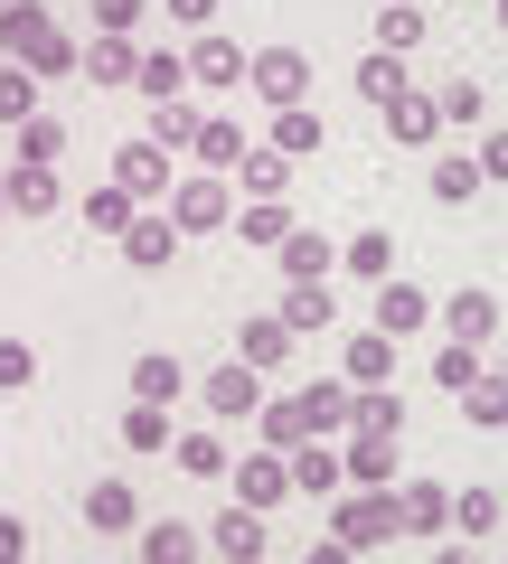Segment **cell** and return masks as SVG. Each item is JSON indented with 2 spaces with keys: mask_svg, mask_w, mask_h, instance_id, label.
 <instances>
[{
  "mask_svg": "<svg viewBox=\"0 0 508 564\" xmlns=\"http://www.w3.org/2000/svg\"><path fill=\"white\" fill-rule=\"evenodd\" d=\"M39 386V348L29 339H0V395H29Z\"/></svg>",
  "mask_w": 508,
  "mask_h": 564,
  "instance_id": "cell-46",
  "label": "cell"
},
{
  "mask_svg": "<svg viewBox=\"0 0 508 564\" xmlns=\"http://www.w3.org/2000/svg\"><path fill=\"white\" fill-rule=\"evenodd\" d=\"M236 188H245V198H283V188H292V161L273 151V141H255V151L236 161Z\"/></svg>",
  "mask_w": 508,
  "mask_h": 564,
  "instance_id": "cell-30",
  "label": "cell"
},
{
  "mask_svg": "<svg viewBox=\"0 0 508 564\" xmlns=\"http://www.w3.org/2000/svg\"><path fill=\"white\" fill-rule=\"evenodd\" d=\"M207 545H217V564H264V508H226V518H207Z\"/></svg>",
  "mask_w": 508,
  "mask_h": 564,
  "instance_id": "cell-10",
  "label": "cell"
},
{
  "mask_svg": "<svg viewBox=\"0 0 508 564\" xmlns=\"http://www.w3.org/2000/svg\"><path fill=\"white\" fill-rule=\"evenodd\" d=\"M198 132H207V113L188 95H170V104H151V141H161L170 161H180V151H198Z\"/></svg>",
  "mask_w": 508,
  "mask_h": 564,
  "instance_id": "cell-26",
  "label": "cell"
},
{
  "mask_svg": "<svg viewBox=\"0 0 508 564\" xmlns=\"http://www.w3.org/2000/svg\"><path fill=\"white\" fill-rule=\"evenodd\" d=\"M348 395H358V386H302V395H292V404H302V423H311V433H348Z\"/></svg>",
  "mask_w": 508,
  "mask_h": 564,
  "instance_id": "cell-34",
  "label": "cell"
},
{
  "mask_svg": "<svg viewBox=\"0 0 508 564\" xmlns=\"http://www.w3.org/2000/svg\"><path fill=\"white\" fill-rule=\"evenodd\" d=\"M264 395H273V386L255 377V367H245V358L207 377V414H217V423H245V414H255V404H264Z\"/></svg>",
  "mask_w": 508,
  "mask_h": 564,
  "instance_id": "cell-15",
  "label": "cell"
},
{
  "mask_svg": "<svg viewBox=\"0 0 508 564\" xmlns=\"http://www.w3.org/2000/svg\"><path fill=\"white\" fill-rule=\"evenodd\" d=\"M273 151H283V161L321 151V113H311V104H283V113H273Z\"/></svg>",
  "mask_w": 508,
  "mask_h": 564,
  "instance_id": "cell-38",
  "label": "cell"
},
{
  "mask_svg": "<svg viewBox=\"0 0 508 564\" xmlns=\"http://www.w3.org/2000/svg\"><path fill=\"white\" fill-rule=\"evenodd\" d=\"M339 470H348V489H396V443H377V433H348Z\"/></svg>",
  "mask_w": 508,
  "mask_h": 564,
  "instance_id": "cell-22",
  "label": "cell"
},
{
  "mask_svg": "<svg viewBox=\"0 0 508 564\" xmlns=\"http://www.w3.org/2000/svg\"><path fill=\"white\" fill-rule=\"evenodd\" d=\"M85 527H95V536H132V527H142L132 480H95V489H85Z\"/></svg>",
  "mask_w": 508,
  "mask_h": 564,
  "instance_id": "cell-17",
  "label": "cell"
},
{
  "mask_svg": "<svg viewBox=\"0 0 508 564\" xmlns=\"http://www.w3.org/2000/svg\"><path fill=\"white\" fill-rule=\"evenodd\" d=\"M132 217H142V198H132V188H114V180H104V188H85V226H104V236H122Z\"/></svg>",
  "mask_w": 508,
  "mask_h": 564,
  "instance_id": "cell-39",
  "label": "cell"
},
{
  "mask_svg": "<svg viewBox=\"0 0 508 564\" xmlns=\"http://www.w3.org/2000/svg\"><path fill=\"white\" fill-rule=\"evenodd\" d=\"M348 433H377V443H396V433H406V404H396V386H358V395H348Z\"/></svg>",
  "mask_w": 508,
  "mask_h": 564,
  "instance_id": "cell-23",
  "label": "cell"
},
{
  "mask_svg": "<svg viewBox=\"0 0 508 564\" xmlns=\"http://www.w3.org/2000/svg\"><path fill=\"white\" fill-rule=\"evenodd\" d=\"M302 564H358V545H348V536H321V545H311Z\"/></svg>",
  "mask_w": 508,
  "mask_h": 564,
  "instance_id": "cell-53",
  "label": "cell"
},
{
  "mask_svg": "<svg viewBox=\"0 0 508 564\" xmlns=\"http://www.w3.org/2000/svg\"><path fill=\"white\" fill-rule=\"evenodd\" d=\"M114 245H122V263H132V273H161V263L180 254V217H151V207H142V217L122 226Z\"/></svg>",
  "mask_w": 508,
  "mask_h": 564,
  "instance_id": "cell-9",
  "label": "cell"
},
{
  "mask_svg": "<svg viewBox=\"0 0 508 564\" xmlns=\"http://www.w3.org/2000/svg\"><path fill=\"white\" fill-rule=\"evenodd\" d=\"M226 207H236V198H226L217 170H188V180L170 188V217H180V236H198V226H226Z\"/></svg>",
  "mask_w": 508,
  "mask_h": 564,
  "instance_id": "cell-6",
  "label": "cell"
},
{
  "mask_svg": "<svg viewBox=\"0 0 508 564\" xmlns=\"http://www.w3.org/2000/svg\"><path fill=\"white\" fill-rule=\"evenodd\" d=\"M188 386V367L170 358V348H151V358H132V404H170Z\"/></svg>",
  "mask_w": 508,
  "mask_h": 564,
  "instance_id": "cell-32",
  "label": "cell"
},
{
  "mask_svg": "<svg viewBox=\"0 0 508 564\" xmlns=\"http://www.w3.org/2000/svg\"><path fill=\"white\" fill-rule=\"evenodd\" d=\"M471 188H480V151H443V161H433V198L462 207Z\"/></svg>",
  "mask_w": 508,
  "mask_h": 564,
  "instance_id": "cell-40",
  "label": "cell"
},
{
  "mask_svg": "<svg viewBox=\"0 0 508 564\" xmlns=\"http://www.w3.org/2000/svg\"><path fill=\"white\" fill-rule=\"evenodd\" d=\"M188 85H207V95L245 85V47H236V39H217V29H198V39H188Z\"/></svg>",
  "mask_w": 508,
  "mask_h": 564,
  "instance_id": "cell-12",
  "label": "cell"
},
{
  "mask_svg": "<svg viewBox=\"0 0 508 564\" xmlns=\"http://www.w3.org/2000/svg\"><path fill=\"white\" fill-rule=\"evenodd\" d=\"M499 518H508L499 489H452V527H462V536H489Z\"/></svg>",
  "mask_w": 508,
  "mask_h": 564,
  "instance_id": "cell-41",
  "label": "cell"
},
{
  "mask_svg": "<svg viewBox=\"0 0 508 564\" xmlns=\"http://www.w3.org/2000/svg\"><path fill=\"white\" fill-rule=\"evenodd\" d=\"M329 536H348L358 555H367V545H396V536H406L396 489H339V499H329Z\"/></svg>",
  "mask_w": 508,
  "mask_h": 564,
  "instance_id": "cell-1",
  "label": "cell"
},
{
  "mask_svg": "<svg viewBox=\"0 0 508 564\" xmlns=\"http://www.w3.org/2000/svg\"><path fill=\"white\" fill-rule=\"evenodd\" d=\"M236 358L255 367V377H283V358H292V329H283V311H245V329H236Z\"/></svg>",
  "mask_w": 508,
  "mask_h": 564,
  "instance_id": "cell-7",
  "label": "cell"
},
{
  "mask_svg": "<svg viewBox=\"0 0 508 564\" xmlns=\"http://www.w3.org/2000/svg\"><path fill=\"white\" fill-rule=\"evenodd\" d=\"M76 76H85V85H132V76H142V47L114 39V29H95V47L76 57Z\"/></svg>",
  "mask_w": 508,
  "mask_h": 564,
  "instance_id": "cell-18",
  "label": "cell"
},
{
  "mask_svg": "<svg viewBox=\"0 0 508 564\" xmlns=\"http://www.w3.org/2000/svg\"><path fill=\"white\" fill-rule=\"evenodd\" d=\"M480 180H508V132H489V141H480Z\"/></svg>",
  "mask_w": 508,
  "mask_h": 564,
  "instance_id": "cell-52",
  "label": "cell"
},
{
  "mask_svg": "<svg viewBox=\"0 0 508 564\" xmlns=\"http://www.w3.org/2000/svg\"><path fill=\"white\" fill-rule=\"evenodd\" d=\"M161 10H170V20H180V29H188V39H198V29H207V20H217V0H161Z\"/></svg>",
  "mask_w": 508,
  "mask_h": 564,
  "instance_id": "cell-51",
  "label": "cell"
},
{
  "mask_svg": "<svg viewBox=\"0 0 508 564\" xmlns=\"http://www.w3.org/2000/svg\"><path fill=\"white\" fill-rule=\"evenodd\" d=\"M142 564H207V536L188 518H161V527H142Z\"/></svg>",
  "mask_w": 508,
  "mask_h": 564,
  "instance_id": "cell-25",
  "label": "cell"
},
{
  "mask_svg": "<svg viewBox=\"0 0 508 564\" xmlns=\"http://www.w3.org/2000/svg\"><path fill=\"white\" fill-rule=\"evenodd\" d=\"M273 311H283L292 339H311V329H329V311H339V302H329V282H283V302H273Z\"/></svg>",
  "mask_w": 508,
  "mask_h": 564,
  "instance_id": "cell-29",
  "label": "cell"
},
{
  "mask_svg": "<svg viewBox=\"0 0 508 564\" xmlns=\"http://www.w3.org/2000/svg\"><path fill=\"white\" fill-rule=\"evenodd\" d=\"M499 29H508V0H499Z\"/></svg>",
  "mask_w": 508,
  "mask_h": 564,
  "instance_id": "cell-56",
  "label": "cell"
},
{
  "mask_svg": "<svg viewBox=\"0 0 508 564\" xmlns=\"http://www.w3.org/2000/svg\"><path fill=\"white\" fill-rule=\"evenodd\" d=\"M339 489H348L339 452H329V433H311V443L292 452V499H339Z\"/></svg>",
  "mask_w": 508,
  "mask_h": 564,
  "instance_id": "cell-14",
  "label": "cell"
},
{
  "mask_svg": "<svg viewBox=\"0 0 508 564\" xmlns=\"http://www.w3.org/2000/svg\"><path fill=\"white\" fill-rule=\"evenodd\" d=\"M0 217H10V198H0Z\"/></svg>",
  "mask_w": 508,
  "mask_h": 564,
  "instance_id": "cell-57",
  "label": "cell"
},
{
  "mask_svg": "<svg viewBox=\"0 0 508 564\" xmlns=\"http://www.w3.org/2000/svg\"><path fill=\"white\" fill-rule=\"evenodd\" d=\"M339 273L348 282H387L396 273V236H387V226H358V236L339 245Z\"/></svg>",
  "mask_w": 508,
  "mask_h": 564,
  "instance_id": "cell-21",
  "label": "cell"
},
{
  "mask_svg": "<svg viewBox=\"0 0 508 564\" xmlns=\"http://www.w3.org/2000/svg\"><path fill=\"white\" fill-rule=\"evenodd\" d=\"M433 377L462 395V386H480V348H462V339H443V358H433Z\"/></svg>",
  "mask_w": 508,
  "mask_h": 564,
  "instance_id": "cell-47",
  "label": "cell"
},
{
  "mask_svg": "<svg viewBox=\"0 0 508 564\" xmlns=\"http://www.w3.org/2000/svg\"><path fill=\"white\" fill-rule=\"evenodd\" d=\"M499 377H508V348H499Z\"/></svg>",
  "mask_w": 508,
  "mask_h": 564,
  "instance_id": "cell-55",
  "label": "cell"
},
{
  "mask_svg": "<svg viewBox=\"0 0 508 564\" xmlns=\"http://www.w3.org/2000/svg\"><path fill=\"white\" fill-rule=\"evenodd\" d=\"M245 85H255V95L283 113V104L311 95V66H302V47H255V57H245Z\"/></svg>",
  "mask_w": 508,
  "mask_h": 564,
  "instance_id": "cell-3",
  "label": "cell"
},
{
  "mask_svg": "<svg viewBox=\"0 0 508 564\" xmlns=\"http://www.w3.org/2000/svg\"><path fill=\"white\" fill-rule=\"evenodd\" d=\"M443 329H452L462 348H489V339H499V302L471 282V292H452V302H443Z\"/></svg>",
  "mask_w": 508,
  "mask_h": 564,
  "instance_id": "cell-19",
  "label": "cell"
},
{
  "mask_svg": "<svg viewBox=\"0 0 508 564\" xmlns=\"http://www.w3.org/2000/svg\"><path fill=\"white\" fill-rule=\"evenodd\" d=\"M57 151H66V122H57V113L39 104V113L20 122V161H47V170H57Z\"/></svg>",
  "mask_w": 508,
  "mask_h": 564,
  "instance_id": "cell-43",
  "label": "cell"
},
{
  "mask_svg": "<svg viewBox=\"0 0 508 564\" xmlns=\"http://www.w3.org/2000/svg\"><path fill=\"white\" fill-rule=\"evenodd\" d=\"M47 39H57V29H47L39 0H0V57H10V66H39Z\"/></svg>",
  "mask_w": 508,
  "mask_h": 564,
  "instance_id": "cell-13",
  "label": "cell"
},
{
  "mask_svg": "<svg viewBox=\"0 0 508 564\" xmlns=\"http://www.w3.org/2000/svg\"><path fill=\"white\" fill-rule=\"evenodd\" d=\"M377 113H387V132L406 141V151H424V141L443 132V104H433V95H414V85H406V95H387Z\"/></svg>",
  "mask_w": 508,
  "mask_h": 564,
  "instance_id": "cell-20",
  "label": "cell"
},
{
  "mask_svg": "<svg viewBox=\"0 0 508 564\" xmlns=\"http://www.w3.org/2000/svg\"><path fill=\"white\" fill-rule=\"evenodd\" d=\"M142 10H151V0H95V29H114V39H132V29H142Z\"/></svg>",
  "mask_w": 508,
  "mask_h": 564,
  "instance_id": "cell-49",
  "label": "cell"
},
{
  "mask_svg": "<svg viewBox=\"0 0 508 564\" xmlns=\"http://www.w3.org/2000/svg\"><path fill=\"white\" fill-rule=\"evenodd\" d=\"M377 47H387V57H414V47H424V10H414V0H377Z\"/></svg>",
  "mask_w": 508,
  "mask_h": 564,
  "instance_id": "cell-33",
  "label": "cell"
},
{
  "mask_svg": "<svg viewBox=\"0 0 508 564\" xmlns=\"http://www.w3.org/2000/svg\"><path fill=\"white\" fill-rule=\"evenodd\" d=\"M236 236L255 245V254H273V245L292 236V207H283V198H245V207H236Z\"/></svg>",
  "mask_w": 508,
  "mask_h": 564,
  "instance_id": "cell-31",
  "label": "cell"
},
{
  "mask_svg": "<svg viewBox=\"0 0 508 564\" xmlns=\"http://www.w3.org/2000/svg\"><path fill=\"white\" fill-rule=\"evenodd\" d=\"M255 443H264V452H302V443H311L302 404H292V395H264V404H255Z\"/></svg>",
  "mask_w": 508,
  "mask_h": 564,
  "instance_id": "cell-27",
  "label": "cell"
},
{
  "mask_svg": "<svg viewBox=\"0 0 508 564\" xmlns=\"http://www.w3.org/2000/svg\"><path fill=\"white\" fill-rule=\"evenodd\" d=\"M396 508H406V536L452 527V489H443V480H396Z\"/></svg>",
  "mask_w": 508,
  "mask_h": 564,
  "instance_id": "cell-24",
  "label": "cell"
},
{
  "mask_svg": "<svg viewBox=\"0 0 508 564\" xmlns=\"http://www.w3.org/2000/svg\"><path fill=\"white\" fill-rule=\"evenodd\" d=\"M122 443H132V452H170V443H180L170 404H122Z\"/></svg>",
  "mask_w": 508,
  "mask_h": 564,
  "instance_id": "cell-35",
  "label": "cell"
},
{
  "mask_svg": "<svg viewBox=\"0 0 508 564\" xmlns=\"http://www.w3.org/2000/svg\"><path fill=\"white\" fill-rule=\"evenodd\" d=\"M462 414L480 423V433H499V423H508V377H480V386H462Z\"/></svg>",
  "mask_w": 508,
  "mask_h": 564,
  "instance_id": "cell-44",
  "label": "cell"
},
{
  "mask_svg": "<svg viewBox=\"0 0 508 564\" xmlns=\"http://www.w3.org/2000/svg\"><path fill=\"white\" fill-rule=\"evenodd\" d=\"M245 151H255V132H245L236 113H207V132H198V151H188V161H198V170H236Z\"/></svg>",
  "mask_w": 508,
  "mask_h": 564,
  "instance_id": "cell-28",
  "label": "cell"
},
{
  "mask_svg": "<svg viewBox=\"0 0 508 564\" xmlns=\"http://www.w3.org/2000/svg\"><path fill=\"white\" fill-rule=\"evenodd\" d=\"M132 85H142L151 104H170V95H188V57H180V47H151V57H142V76H132Z\"/></svg>",
  "mask_w": 508,
  "mask_h": 564,
  "instance_id": "cell-37",
  "label": "cell"
},
{
  "mask_svg": "<svg viewBox=\"0 0 508 564\" xmlns=\"http://www.w3.org/2000/svg\"><path fill=\"white\" fill-rule=\"evenodd\" d=\"M433 564H480V545H443V555H433Z\"/></svg>",
  "mask_w": 508,
  "mask_h": 564,
  "instance_id": "cell-54",
  "label": "cell"
},
{
  "mask_svg": "<svg viewBox=\"0 0 508 564\" xmlns=\"http://www.w3.org/2000/svg\"><path fill=\"white\" fill-rule=\"evenodd\" d=\"M406 85H414V76H406V57H387V47H377V57H358V95H367V104L406 95Z\"/></svg>",
  "mask_w": 508,
  "mask_h": 564,
  "instance_id": "cell-42",
  "label": "cell"
},
{
  "mask_svg": "<svg viewBox=\"0 0 508 564\" xmlns=\"http://www.w3.org/2000/svg\"><path fill=\"white\" fill-rule=\"evenodd\" d=\"M170 462H180L188 480H226V470H236V462H226V443H217V433H180V443H170Z\"/></svg>",
  "mask_w": 508,
  "mask_h": 564,
  "instance_id": "cell-36",
  "label": "cell"
},
{
  "mask_svg": "<svg viewBox=\"0 0 508 564\" xmlns=\"http://www.w3.org/2000/svg\"><path fill=\"white\" fill-rule=\"evenodd\" d=\"M433 321V292L414 273H387L377 282V329H387V339H414V329Z\"/></svg>",
  "mask_w": 508,
  "mask_h": 564,
  "instance_id": "cell-5",
  "label": "cell"
},
{
  "mask_svg": "<svg viewBox=\"0 0 508 564\" xmlns=\"http://www.w3.org/2000/svg\"><path fill=\"white\" fill-rule=\"evenodd\" d=\"M273 263H283V282H329L339 273V245H329L321 226H292V236L273 245Z\"/></svg>",
  "mask_w": 508,
  "mask_h": 564,
  "instance_id": "cell-11",
  "label": "cell"
},
{
  "mask_svg": "<svg viewBox=\"0 0 508 564\" xmlns=\"http://www.w3.org/2000/svg\"><path fill=\"white\" fill-rule=\"evenodd\" d=\"M433 104H443V122H480V113H489V95H480V76H462V85H443V95H433Z\"/></svg>",
  "mask_w": 508,
  "mask_h": 564,
  "instance_id": "cell-48",
  "label": "cell"
},
{
  "mask_svg": "<svg viewBox=\"0 0 508 564\" xmlns=\"http://www.w3.org/2000/svg\"><path fill=\"white\" fill-rule=\"evenodd\" d=\"M114 188H132V198H170V188H180V161L142 132V141H122V151H114Z\"/></svg>",
  "mask_w": 508,
  "mask_h": 564,
  "instance_id": "cell-2",
  "label": "cell"
},
{
  "mask_svg": "<svg viewBox=\"0 0 508 564\" xmlns=\"http://www.w3.org/2000/svg\"><path fill=\"white\" fill-rule=\"evenodd\" d=\"M396 348H406V339H387V329H358V339H339L348 386H396Z\"/></svg>",
  "mask_w": 508,
  "mask_h": 564,
  "instance_id": "cell-16",
  "label": "cell"
},
{
  "mask_svg": "<svg viewBox=\"0 0 508 564\" xmlns=\"http://www.w3.org/2000/svg\"><path fill=\"white\" fill-rule=\"evenodd\" d=\"M0 198H10V217H57L66 188H57L47 161H20V170H0Z\"/></svg>",
  "mask_w": 508,
  "mask_h": 564,
  "instance_id": "cell-8",
  "label": "cell"
},
{
  "mask_svg": "<svg viewBox=\"0 0 508 564\" xmlns=\"http://www.w3.org/2000/svg\"><path fill=\"white\" fill-rule=\"evenodd\" d=\"M0 564H29V518H10V508H0Z\"/></svg>",
  "mask_w": 508,
  "mask_h": 564,
  "instance_id": "cell-50",
  "label": "cell"
},
{
  "mask_svg": "<svg viewBox=\"0 0 508 564\" xmlns=\"http://www.w3.org/2000/svg\"><path fill=\"white\" fill-rule=\"evenodd\" d=\"M29 113H39V76H29V66H0V122L20 132Z\"/></svg>",
  "mask_w": 508,
  "mask_h": 564,
  "instance_id": "cell-45",
  "label": "cell"
},
{
  "mask_svg": "<svg viewBox=\"0 0 508 564\" xmlns=\"http://www.w3.org/2000/svg\"><path fill=\"white\" fill-rule=\"evenodd\" d=\"M226 489H236L245 508H264V518H273V508L292 499V452H245V462L226 470Z\"/></svg>",
  "mask_w": 508,
  "mask_h": 564,
  "instance_id": "cell-4",
  "label": "cell"
}]
</instances>
